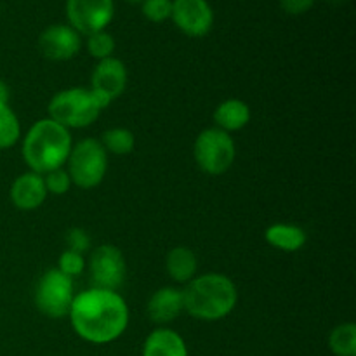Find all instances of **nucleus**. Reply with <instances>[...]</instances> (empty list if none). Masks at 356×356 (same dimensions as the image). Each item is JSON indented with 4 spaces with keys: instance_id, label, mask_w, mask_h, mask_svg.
<instances>
[{
    "instance_id": "obj_1",
    "label": "nucleus",
    "mask_w": 356,
    "mask_h": 356,
    "mask_svg": "<svg viewBox=\"0 0 356 356\" xmlns=\"http://www.w3.org/2000/svg\"><path fill=\"white\" fill-rule=\"evenodd\" d=\"M70 322L76 336L92 344L117 341L129 325V308L117 291L89 289L73 298Z\"/></svg>"
},
{
    "instance_id": "obj_2",
    "label": "nucleus",
    "mask_w": 356,
    "mask_h": 356,
    "mask_svg": "<svg viewBox=\"0 0 356 356\" xmlns=\"http://www.w3.org/2000/svg\"><path fill=\"white\" fill-rule=\"evenodd\" d=\"M72 152V134L52 118H42L23 139V159L31 172L47 174L61 169Z\"/></svg>"
},
{
    "instance_id": "obj_3",
    "label": "nucleus",
    "mask_w": 356,
    "mask_h": 356,
    "mask_svg": "<svg viewBox=\"0 0 356 356\" xmlns=\"http://www.w3.org/2000/svg\"><path fill=\"white\" fill-rule=\"evenodd\" d=\"M184 312L193 318L216 322L233 312L238 301L235 284L226 275L207 273L188 282L183 291Z\"/></svg>"
},
{
    "instance_id": "obj_4",
    "label": "nucleus",
    "mask_w": 356,
    "mask_h": 356,
    "mask_svg": "<svg viewBox=\"0 0 356 356\" xmlns=\"http://www.w3.org/2000/svg\"><path fill=\"white\" fill-rule=\"evenodd\" d=\"M92 90L72 87L56 94L49 103V118L66 129H83L97 120L101 113Z\"/></svg>"
},
{
    "instance_id": "obj_5",
    "label": "nucleus",
    "mask_w": 356,
    "mask_h": 356,
    "mask_svg": "<svg viewBox=\"0 0 356 356\" xmlns=\"http://www.w3.org/2000/svg\"><path fill=\"white\" fill-rule=\"evenodd\" d=\"M66 162H68L66 172L72 183L83 190L96 188L106 176L108 155L97 139H82L75 146H72Z\"/></svg>"
},
{
    "instance_id": "obj_6",
    "label": "nucleus",
    "mask_w": 356,
    "mask_h": 356,
    "mask_svg": "<svg viewBox=\"0 0 356 356\" xmlns=\"http://www.w3.org/2000/svg\"><path fill=\"white\" fill-rule=\"evenodd\" d=\"M195 160L204 172L218 176L226 172L235 160V143L228 132L218 127L205 129L195 141Z\"/></svg>"
},
{
    "instance_id": "obj_7",
    "label": "nucleus",
    "mask_w": 356,
    "mask_h": 356,
    "mask_svg": "<svg viewBox=\"0 0 356 356\" xmlns=\"http://www.w3.org/2000/svg\"><path fill=\"white\" fill-rule=\"evenodd\" d=\"M73 298V278L66 277L58 268L45 271L38 280L35 305L45 316L63 318L68 315Z\"/></svg>"
},
{
    "instance_id": "obj_8",
    "label": "nucleus",
    "mask_w": 356,
    "mask_h": 356,
    "mask_svg": "<svg viewBox=\"0 0 356 356\" xmlns=\"http://www.w3.org/2000/svg\"><path fill=\"white\" fill-rule=\"evenodd\" d=\"M113 0H68L66 16L70 26L83 35L103 31L113 19Z\"/></svg>"
},
{
    "instance_id": "obj_9",
    "label": "nucleus",
    "mask_w": 356,
    "mask_h": 356,
    "mask_svg": "<svg viewBox=\"0 0 356 356\" xmlns=\"http://www.w3.org/2000/svg\"><path fill=\"white\" fill-rule=\"evenodd\" d=\"M89 271L94 287L117 291L122 287L127 273L124 254L115 245H99L90 254Z\"/></svg>"
},
{
    "instance_id": "obj_10",
    "label": "nucleus",
    "mask_w": 356,
    "mask_h": 356,
    "mask_svg": "<svg viewBox=\"0 0 356 356\" xmlns=\"http://www.w3.org/2000/svg\"><path fill=\"white\" fill-rule=\"evenodd\" d=\"M90 82H92L90 90L101 110H104L110 106L111 101L124 94L125 86H127V70L124 63L117 58L101 59L94 68Z\"/></svg>"
},
{
    "instance_id": "obj_11",
    "label": "nucleus",
    "mask_w": 356,
    "mask_h": 356,
    "mask_svg": "<svg viewBox=\"0 0 356 356\" xmlns=\"http://www.w3.org/2000/svg\"><path fill=\"white\" fill-rule=\"evenodd\" d=\"M170 17L188 37H204L214 24V13L207 0H172Z\"/></svg>"
},
{
    "instance_id": "obj_12",
    "label": "nucleus",
    "mask_w": 356,
    "mask_h": 356,
    "mask_svg": "<svg viewBox=\"0 0 356 356\" xmlns=\"http://www.w3.org/2000/svg\"><path fill=\"white\" fill-rule=\"evenodd\" d=\"M80 33L68 24H52L45 28L38 38V49L52 61L72 59L80 51Z\"/></svg>"
},
{
    "instance_id": "obj_13",
    "label": "nucleus",
    "mask_w": 356,
    "mask_h": 356,
    "mask_svg": "<svg viewBox=\"0 0 356 356\" xmlns=\"http://www.w3.org/2000/svg\"><path fill=\"white\" fill-rule=\"evenodd\" d=\"M47 197L44 176L37 172H24L16 177L10 186V200L19 211H35Z\"/></svg>"
},
{
    "instance_id": "obj_14",
    "label": "nucleus",
    "mask_w": 356,
    "mask_h": 356,
    "mask_svg": "<svg viewBox=\"0 0 356 356\" xmlns=\"http://www.w3.org/2000/svg\"><path fill=\"white\" fill-rule=\"evenodd\" d=\"M184 312V301H183V291L174 287H163L159 289L155 294L152 296L148 302V315L152 322L160 323H170Z\"/></svg>"
},
{
    "instance_id": "obj_15",
    "label": "nucleus",
    "mask_w": 356,
    "mask_h": 356,
    "mask_svg": "<svg viewBox=\"0 0 356 356\" xmlns=\"http://www.w3.org/2000/svg\"><path fill=\"white\" fill-rule=\"evenodd\" d=\"M143 356H190L183 337L170 329H156L146 337Z\"/></svg>"
},
{
    "instance_id": "obj_16",
    "label": "nucleus",
    "mask_w": 356,
    "mask_h": 356,
    "mask_svg": "<svg viewBox=\"0 0 356 356\" xmlns=\"http://www.w3.org/2000/svg\"><path fill=\"white\" fill-rule=\"evenodd\" d=\"M250 120L249 104L242 99H226L216 108L214 122L218 129L225 132L240 131L245 127Z\"/></svg>"
},
{
    "instance_id": "obj_17",
    "label": "nucleus",
    "mask_w": 356,
    "mask_h": 356,
    "mask_svg": "<svg viewBox=\"0 0 356 356\" xmlns=\"http://www.w3.org/2000/svg\"><path fill=\"white\" fill-rule=\"evenodd\" d=\"M264 238L271 247L284 252H296L302 249L306 243L305 229L296 225H285V222H277L271 225L264 233Z\"/></svg>"
},
{
    "instance_id": "obj_18",
    "label": "nucleus",
    "mask_w": 356,
    "mask_h": 356,
    "mask_svg": "<svg viewBox=\"0 0 356 356\" xmlns=\"http://www.w3.org/2000/svg\"><path fill=\"white\" fill-rule=\"evenodd\" d=\"M167 273L170 275V278L176 282H190L195 278L197 273V256L193 254V250L186 249V247H176L169 252L165 261Z\"/></svg>"
},
{
    "instance_id": "obj_19",
    "label": "nucleus",
    "mask_w": 356,
    "mask_h": 356,
    "mask_svg": "<svg viewBox=\"0 0 356 356\" xmlns=\"http://www.w3.org/2000/svg\"><path fill=\"white\" fill-rule=\"evenodd\" d=\"M329 346L336 356H356L355 323H343L336 327L329 337Z\"/></svg>"
},
{
    "instance_id": "obj_20",
    "label": "nucleus",
    "mask_w": 356,
    "mask_h": 356,
    "mask_svg": "<svg viewBox=\"0 0 356 356\" xmlns=\"http://www.w3.org/2000/svg\"><path fill=\"white\" fill-rule=\"evenodd\" d=\"M101 145L113 155H129L134 148V134L124 127L108 129L101 136Z\"/></svg>"
},
{
    "instance_id": "obj_21",
    "label": "nucleus",
    "mask_w": 356,
    "mask_h": 356,
    "mask_svg": "<svg viewBox=\"0 0 356 356\" xmlns=\"http://www.w3.org/2000/svg\"><path fill=\"white\" fill-rule=\"evenodd\" d=\"M21 125L9 104H0V149H7L19 141Z\"/></svg>"
},
{
    "instance_id": "obj_22",
    "label": "nucleus",
    "mask_w": 356,
    "mask_h": 356,
    "mask_svg": "<svg viewBox=\"0 0 356 356\" xmlns=\"http://www.w3.org/2000/svg\"><path fill=\"white\" fill-rule=\"evenodd\" d=\"M87 51L92 58L96 59H106L111 58L115 51V38L111 37L108 31H97L87 37Z\"/></svg>"
},
{
    "instance_id": "obj_23",
    "label": "nucleus",
    "mask_w": 356,
    "mask_h": 356,
    "mask_svg": "<svg viewBox=\"0 0 356 356\" xmlns=\"http://www.w3.org/2000/svg\"><path fill=\"white\" fill-rule=\"evenodd\" d=\"M143 14L153 23H162L172 14V0H143Z\"/></svg>"
},
{
    "instance_id": "obj_24",
    "label": "nucleus",
    "mask_w": 356,
    "mask_h": 356,
    "mask_svg": "<svg viewBox=\"0 0 356 356\" xmlns=\"http://www.w3.org/2000/svg\"><path fill=\"white\" fill-rule=\"evenodd\" d=\"M83 268H86V261H83L82 254L73 252V250H65V252L59 256L58 270L61 271V273H65L66 277H79L83 271Z\"/></svg>"
},
{
    "instance_id": "obj_25",
    "label": "nucleus",
    "mask_w": 356,
    "mask_h": 356,
    "mask_svg": "<svg viewBox=\"0 0 356 356\" xmlns=\"http://www.w3.org/2000/svg\"><path fill=\"white\" fill-rule=\"evenodd\" d=\"M44 183L45 188H47V193L54 195H65L70 190V186H72V179H70L68 172L63 167L45 174Z\"/></svg>"
},
{
    "instance_id": "obj_26",
    "label": "nucleus",
    "mask_w": 356,
    "mask_h": 356,
    "mask_svg": "<svg viewBox=\"0 0 356 356\" xmlns=\"http://www.w3.org/2000/svg\"><path fill=\"white\" fill-rule=\"evenodd\" d=\"M66 243H68V250H73V252H86L90 245V238L87 235L86 229L82 228H72L66 235Z\"/></svg>"
},
{
    "instance_id": "obj_27",
    "label": "nucleus",
    "mask_w": 356,
    "mask_h": 356,
    "mask_svg": "<svg viewBox=\"0 0 356 356\" xmlns=\"http://www.w3.org/2000/svg\"><path fill=\"white\" fill-rule=\"evenodd\" d=\"M315 3V0H280V6L285 13L289 14H305L306 10H309Z\"/></svg>"
},
{
    "instance_id": "obj_28",
    "label": "nucleus",
    "mask_w": 356,
    "mask_h": 356,
    "mask_svg": "<svg viewBox=\"0 0 356 356\" xmlns=\"http://www.w3.org/2000/svg\"><path fill=\"white\" fill-rule=\"evenodd\" d=\"M0 104H9V89L2 80H0Z\"/></svg>"
},
{
    "instance_id": "obj_29",
    "label": "nucleus",
    "mask_w": 356,
    "mask_h": 356,
    "mask_svg": "<svg viewBox=\"0 0 356 356\" xmlns=\"http://www.w3.org/2000/svg\"><path fill=\"white\" fill-rule=\"evenodd\" d=\"M127 2H131V3H138V2H143V0H127Z\"/></svg>"
}]
</instances>
